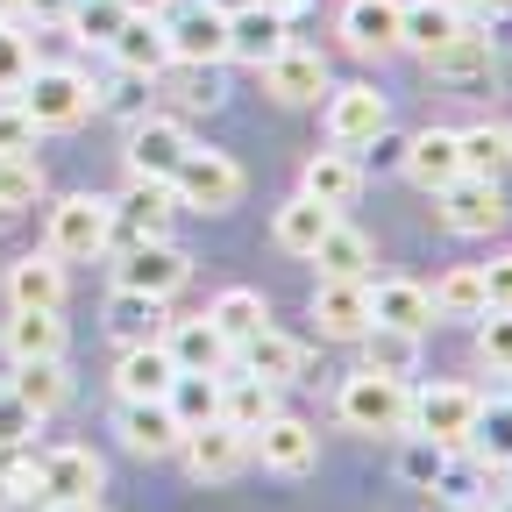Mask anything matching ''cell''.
<instances>
[{
	"instance_id": "cell-1",
	"label": "cell",
	"mask_w": 512,
	"mask_h": 512,
	"mask_svg": "<svg viewBox=\"0 0 512 512\" xmlns=\"http://www.w3.org/2000/svg\"><path fill=\"white\" fill-rule=\"evenodd\" d=\"M342 420L356 434H406L413 427V384L384 377V370H356L342 384Z\"/></svg>"
},
{
	"instance_id": "cell-2",
	"label": "cell",
	"mask_w": 512,
	"mask_h": 512,
	"mask_svg": "<svg viewBox=\"0 0 512 512\" xmlns=\"http://www.w3.org/2000/svg\"><path fill=\"white\" fill-rule=\"evenodd\" d=\"M15 100L29 107L36 128H72V121L93 114V79L72 72V64H36V72L15 86Z\"/></svg>"
},
{
	"instance_id": "cell-3",
	"label": "cell",
	"mask_w": 512,
	"mask_h": 512,
	"mask_svg": "<svg viewBox=\"0 0 512 512\" xmlns=\"http://www.w3.org/2000/svg\"><path fill=\"white\" fill-rule=\"evenodd\" d=\"M171 200L200 207V214H228L242 200V164L221 150H185V164L171 171Z\"/></svg>"
},
{
	"instance_id": "cell-4",
	"label": "cell",
	"mask_w": 512,
	"mask_h": 512,
	"mask_svg": "<svg viewBox=\"0 0 512 512\" xmlns=\"http://www.w3.org/2000/svg\"><path fill=\"white\" fill-rule=\"evenodd\" d=\"M164 43H171V64H214L228 57V15L214 0H185V8H164Z\"/></svg>"
},
{
	"instance_id": "cell-5",
	"label": "cell",
	"mask_w": 512,
	"mask_h": 512,
	"mask_svg": "<svg viewBox=\"0 0 512 512\" xmlns=\"http://www.w3.org/2000/svg\"><path fill=\"white\" fill-rule=\"evenodd\" d=\"M185 278H192V256H185V249H171L164 235H150V242H128V249H121V264H114V285H128V292H150V299H171Z\"/></svg>"
},
{
	"instance_id": "cell-6",
	"label": "cell",
	"mask_w": 512,
	"mask_h": 512,
	"mask_svg": "<svg viewBox=\"0 0 512 512\" xmlns=\"http://www.w3.org/2000/svg\"><path fill=\"white\" fill-rule=\"evenodd\" d=\"M107 228H114V200L72 192V200L50 207V256H93V249H107Z\"/></svg>"
},
{
	"instance_id": "cell-7",
	"label": "cell",
	"mask_w": 512,
	"mask_h": 512,
	"mask_svg": "<svg viewBox=\"0 0 512 512\" xmlns=\"http://www.w3.org/2000/svg\"><path fill=\"white\" fill-rule=\"evenodd\" d=\"M477 406H484V399L470 392V384H427V392H413V434H427V441H441V448H463Z\"/></svg>"
},
{
	"instance_id": "cell-8",
	"label": "cell",
	"mask_w": 512,
	"mask_h": 512,
	"mask_svg": "<svg viewBox=\"0 0 512 512\" xmlns=\"http://www.w3.org/2000/svg\"><path fill=\"white\" fill-rule=\"evenodd\" d=\"M285 43H292V15L271 8V0H256V8H235V15H228V57L249 64V72H264Z\"/></svg>"
},
{
	"instance_id": "cell-9",
	"label": "cell",
	"mask_w": 512,
	"mask_h": 512,
	"mask_svg": "<svg viewBox=\"0 0 512 512\" xmlns=\"http://www.w3.org/2000/svg\"><path fill=\"white\" fill-rule=\"evenodd\" d=\"M384 93L377 86H328V136H335V150H363V143H377L384 136Z\"/></svg>"
},
{
	"instance_id": "cell-10",
	"label": "cell",
	"mask_w": 512,
	"mask_h": 512,
	"mask_svg": "<svg viewBox=\"0 0 512 512\" xmlns=\"http://www.w3.org/2000/svg\"><path fill=\"white\" fill-rule=\"evenodd\" d=\"M313 320L328 342H363L370 328V278H320L313 285Z\"/></svg>"
},
{
	"instance_id": "cell-11",
	"label": "cell",
	"mask_w": 512,
	"mask_h": 512,
	"mask_svg": "<svg viewBox=\"0 0 512 512\" xmlns=\"http://www.w3.org/2000/svg\"><path fill=\"white\" fill-rule=\"evenodd\" d=\"M441 221L456 228V235H491L498 221H505V192H498V178H448L441 185Z\"/></svg>"
},
{
	"instance_id": "cell-12",
	"label": "cell",
	"mask_w": 512,
	"mask_h": 512,
	"mask_svg": "<svg viewBox=\"0 0 512 512\" xmlns=\"http://www.w3.org/2000/svg\"><path fill=\"white\" fill-rule=\"evenodd\" d=\"M171 185H157V178H136V185H128L121 192V200H114V228H107V242H150V235H164L171 228Z\"/></svg>"
},
{
	"instance_id": "cell-13",
	"label": "cell",
	"mask_w": 512,
	"mask_h": 512,
	"mask_svg": "<svg viewBox=\"0 0 512 512\" xmlns=\"http://www.w3.org/2000/svg\"><path fill=\"white\" fill-rule=\"evenodd\" d=\"M185 150H192V136L178 121H136V136H128V178L171 185V171L185 164Z\"/></svg>"
},
{
	"instance_id": "cell-14",
	"label": "cell",
	"mask_w": 512,
	"mask_h": 512,
	"mask_svg": "<svg viewBox=\"0 0 512 512\" xmlns=\"http://www.w3.org/2000/svg\"><path fill=\"white\" fill-rule=\"evenodd\" d=\"M185 463H192V477H235L242 463H249V434L242 427H228V420H207V427H185Z\"/></svg>"
},
{
	"instance_id": "cell-15",
	"label": "cell",
	"mask_w": 512,
	"mask_h": 512,
	"mask_svg": "<svg viewBox=\"0 0 512 512\" xmlns=\"http://www.w3.org/2000/svg\"><path fill=\"white\" fill-rule=\"evenodd\" d=\"M114 64L128 79H157L164 64H171V43H164V15H128L121 29H114Z\"/></svg>"
},
{
	"instance_id": "cell-16",
	"label": "cell",
	"mask_w": 512,
	"mask_h": 512,
	"mask_svg": "<svg viewBox=\"0 0 512 512\" xmlns=\"http://www.w3.org/2000/svg\"><path fill=\"white\" fill-rule=\"evenodd\" d=\"M370 320H377V328L427 335V328H434V292L413 285V278H377V285H370Z\"/></svg>"
},
{
	"instance_id": "cell-17",
	"label": "cell",
	"mask_w": 512,
	"mask_h": 512,
	"mask_svg": "<svg viewBox=\"0 0 512 512\" xmlns=\"http://www.w3.org/2000/svg\"><path fill=\"white\" fill-rule=\"evenodd\" d=\"M264 86H271L285 107H313L320 93H328V64H320V50H299V43H285V50L264 64Z\"/></svg>"
},
{
	"instance_id": "cell-18",
	"label": "cell",
	"mask_w": 512,
	"mask_h": 512,
	"mask_svg": "<svg viewBox=\"0 0 512 512\" xmlns=\"http://www.w3.org/2000/svg\"><path fill=\"white\" fill-rule=\"evenodd\" d=\"M399 157H406V178L427 185V192H441L448 178H463V143H456V128H420Z\"/></svg>"
},
{
	"instance_id": "cell-19",
	"label": "cell",
	"mask_w": 512,
	"mask_h": 512,
	"mask_svg": "<svg viewBox=\"0 0 512 512\" xmlns=\"http://www.w3.org/2000/svg\"><path fill=\"white\" fill-rule=\"evenodd\" d=\"M249 448H256V456H264V470H285V477H299L306 463H313V427L306 420H292V413H271L264 427H256L249 434Z\"/></svg>"
},
{
	"instance_id": "cell-20",
	"label": "cell",
	"mask_w": 512,
	"mask_h": 512,
	"mask_svg": "<svg viewBox=\"0 0 512 512\" xmlns=\"http://www.w3.org/2000/svg\"><path fill=\"white\" fill-rule=\"evenodd\" d=\"M121 441L136 448V456H171L185 441V427L164 399H121Z\"/></svg>"
},
{
	"instance_id": "cell-21",
	"label": "cell",
	"mask_w": 512,
	"mask_h": 512,
	"mask_svg": "<svg viewBox=\"0 0 512 512\" xmlns=\"http://www.w3.org/2000/svg\"><path fill=\"white\" fill-rule=\"evenodd\" d=\"M164 328H171L164 299H150V292H128V285H114V299H107V335H114L121 349H136V342H164Z\"/></svg>"
},
{
	"instance_id": "cell-22",
	"label": "cell",
	"mask_w": 512,
	"mask_h": 512,
	"mask_svg": "<svg viewBox=\"0 0 512 512\" xmlns=\"http://www.w3.org/2000/svg\"><path fill=\"white\" fill-rule=\"evenodd\" d=\"M456 29H463V0H406L399 8V50L434 57Z\"/></svg>"
},
{
	"instance_id": "cell-23",
	"label": "cell",
	"mask_w": 512,
	"mask_h": 512,
	"mask_svg": "<svg viewBox=\"0 0 512 512\" xmlns=\"http://www.w3.org/2000/svg\"><path fill=\"white\" fill-rule=\"evenodd\" d=\"M278 413V384H264V377H249L242 363L235 370H221V420L228 427H242V434H256Z\"/></svg>"
},
{
	"instance_id": "cell-24",
	"label": "cell",
	"mask_w": 512,
	"mask_h": 512,
	"mask_svg": "<svg viewBox=\"0 0 512 512\" xmlns=\"http://www.w3.org/2000/svg\"><path fill=\"white\" fill-rule=\"evenodd\" d=\"M399 8H406V0H349V8H342L349 50H363V57L399 50Z\"/></svg>"
},
{
	"instance_id": "cell-25",
	"label": "cell",
	"mask_w": 512,
	"mask_h": 512,
	"mask_svg": "<svg viewBox=\"0 0 512 512\" xmlns=\"http://www.w3.org/2000/svg\"><path fill=\"white\" fill-rule=\"evenodd\" d=\"M164 349H171V363L178 370H228L235 363V349L221 342V328L200 313V320H171L164 328Z\"/></svg>"
},
{
	"instance_id": "cell-26",
	"label": "cell",
	"mask_w": 512,
	"mask_h": 512,
	"mask_svg": "<svg viewBox=\"0 0 512 512\" xmlns=\"http://www.w3.org/2000/svg\"><path fill=\"white\" fill-rule=\"evenodd\" d=\"M171 377H178V363H171V349H164V342H136V349H121V370H114L121 399H164V392H171Z\"/></svg>"
},
{
	"instance_id": "cell-27",
	"label": "cell",
	"mask_w": 512,
	"mask_h": 512,
	"mask_svg": "<svg viewBox=\"0 0 512 512\" xmlns=\"http://www.w3.org/2000/svg\"><path fill=\"white\" fill-rule=\"evenodd\" d=\"M8 356H15V363L64 356V320H57V306H15V320H8Z\"/></svg>"
},
{
	"instance_id": "cell-28",
	"label": "cell",
	"mask_w": 512,
	"mask_h": 512,
	"mask_svg": "<svg viewBox=\"0 0 512 512\" xmlns=\"http://www.w3.org/2000/svg\"><path fill=\"white\" fill-rule=\"evenodd\" d=\"M36 484H43V498H93L100 491V456L93 448H50Z\"/></svg>"
},
{
	"instance_id": "cell-29",
	"label": "cell",
	"mask_w": 512,
	"mask_h": 512,
	"mask_svg": "<svg viewBox=\"0 0 512 512\" xmlns=\"http://www.w3.org/2000/svg\"><path fill=\"white\" fill-rule=\"evenodd\" d=\"M335 221H342L335 207H320L313 192H299V200H285V207H278L271 235H278V249H292V256H313V249H320V235H328Z\"/></svg>"
},
{
	"instance_id": "cell-30",
	"label": "cell",
	"mask_w": 512,
	"mask_h": 512,
	"mask_svg": "<svg viewBox=\"0 0 512 512\" xmlns=\"http://www.w3.org/2000/svg\"><path fill=\"white\" fill-rule=\"evenodd\" d=\"M235 363H242L249 377H264V384H292V377H299V342L278 335L271 320H264V328H256V335L235 349Z\"/></svg>"
},
{
	"instance_id": "cell-31",
	"label": "cell",
	"mask_w": 512,
	"mask_h": 512,
	"mask_svg": "<svg viewBox=\"0 0 512 512\" xmlns=\"http://www.w3.org/2000/svg\"><path fill=\"white\" fill-rule=\"evenodd\" d=\"M164 406L178 413V427H207V420H221V370H178L171 392H164Z\"/></svg>"
},
{
	"instance_id": "cell-32",
	"label": "cell",
	"mask_w": 512,
	"mask_h": 512,
	"mask_svg": "<svg viewBox=\"0 0 512 512\" xmlns=\"http://www.w3.org/2000/svg\"><path fill=\"white\" fill-rule=\"evenodd\" d=\"M356 185H363V171H356L349 150H320V157H306V185H299V192H313L320 207L342 214V207L356 200Z\"/></svg>"
},
{
	"instance_id": "cell-33",
	"label": "cell",
	"mask_w": 512,
	"mask_h": 512,
	"mask_svg": "<svg viewBox=\"0 0 512 512\" xmlns=\"http://www.w3.org/2000/svg\"><path fill=\"white\" fill-rule=\"evenodd\" d=\"M8 299L15 306H57L64 299V256H22V264L8 271Z\"/></svg>"
},
{
	"instance_id": "cell-34",
	"label": "cell",
	"mask_w": 512,
	"mask_h": 512,
	"mask_svg": "<svg viewBox=\"0 0 512 512\" xmlns=\"http://www.w3.org/2000/svg\"><path fill=\"white\" fill-rule=\"evenodd\" d=\"M8 392L43 420V413H57V406H64V392H72V384H64V363H57V356H43V363H15Z\"/></svg>"
},
{
	"instance_id": "cell-35",
	"label": "cell",
	"mask_w": 512,
	"mask_h": 512,
	"mask_svg": "<svg viewBox=\"0 0 512 512\" xmlns=\"http://www.w3.org/2000/svg\"><path fill=\"white\" fill-rule=\"evenodd\" d=\"M463 171L470 178H505L512 171V128H498V121H477V128H463Z\"/></svg>"
},
{
	"instance_id": "cell-36",
	"label": "cell",
	"mask_w": 512,
	"mask_h": 512,
	"mask_svg": "<svg viewBox=\"0 0 512 512\" xmlns=\"http://www.w3.org/2000/svg\"><path fill=\"white\" fill-rule=\"evenodd\" d=\"M413 363H420V335H406V328H363V370H384V377H413Z\"/></svg>"
},
{
	"instance_id": "cell-37",
	"label": "cell",
	"mask_w": 512,
	"mask_h": 512,
	"mask_svg": "<svg viewBox=\"0 0 512 512\" xmlns=\"http://www.w3.org/2000/svg\"><path fill=\"white\" fill-rule=\"evenodd\" d=\"M313 264H320V278H363L370 271V235H356L349 221H335L328 235H320Z\"/></svg>"
},
{
	"instance_id": "cell-38",
	"label": "cell",
	"mask_w": 512,
	"mask_h": 512,
	"mask_svg": "<svg viewBox=\"0 0 512 512\" xmlns=\"http://www.w3.org/2000/svg\"><path fill=\"white\" fill-rule=\"evenodd\" d=\"M207 320L221 328V342H228V349H242V342H249L256 328H264L271 313H264V299H256L249 285H235V292H221V299L207 306Z\"/></svg>"
},
{
	"instance_id": "cell-39",
	"label": "cell",
	"mask_w": 512,
	"mask_h": 512,
	"mask_svg": "<svg viewBox=\"0 0 512 512\" xmlns=\"http://www.w3.org/2000/svg\"><path fill=\"white\" fill-rule=\"evenodd\" d=\"M427 64H434L441 79H484V72H491V36H477V29L463 22L456 36H448V43L427 57Z\"/></svg>"
},
{
	"instance_id": "cell-40",
	"label": "cell",
	"mask_w": 512,
	"mask_h": 512,
	"mask_svg": "<svg viewBox=\"0 0 512 512\" xmlns=\"http://www.w3.org/2000/svg\"><path fill=\"white\" fill-rule=\"evenodd\" d=\"M463 448H477V463H484V470H505V463H512V406H477Z\"/></svg>"
},
{
	"instance_id": "cell-41",
	"label": "cell",
	"mask_w": 512,
	"mask_h": 512,
	"mask_svg": "<svg viewBox=\"0 0 512 512\" xmlns=\"http://www.w3.org/2000/svg\"><path fill=\"white\" fill-rule=\"evenodd\" d=\"M491 299H484V264H463V271H448L441 285H434V313H448V320H477Z\"/></svg>"
},
{
	"instance_id": "cell-42",
	"label": "cell",
	"mask_w": 512,
	"mask_h": 512,
	"mask_svg": "<svg viewBox=\"0 0 512 512\" xmlns=\"http://www.w3.org/2000/svg\"><path fill=\"white\" fill-rule=\"evenodd\" d=\"M448 456H456V448H441V441H427V434H413V427H406L399 477H406V484H420V491H434V484H441V470H448Z\"/></svg>"
},
{
	"instance_id": "cell-43",
	"label": "cell",
	"mask_w": 512,
	"mask_h": 512,
	"mask_svg": "<svg viewBox=\"0 0 512 512\" xmlns=\"http://www.w3.org/2000/svg\"><path fill=\"white\" fill-rule=\"evenodd\" d=\"M36 192H43V164L36 157H0V214L36 207Z\"/></svg>"
},
{
	"instance_id": "cell-44",
	"label": "cell",
	"mask_w": 512,
	"mask_h": 512,
	"mask_svg": "<svg viewBox=\"0 0 512 512\" xmlns=\"http://www.w3.org/2000/svg\"><path fill=\"white\" fill-rule=\"evenodd\" d=\"M64 22H72L79 43H114V29L128 22V8H121V0H72V15H64Z\"/></svg>"
},
{
	"instance_id": "cell-45",
	"label": "cell",
	"mask_w": 512,
	"mask_h": 512,
	"mask_svg": "<svg viewBox=\"0 0 512 512\" xmlns=\"http://www.w3.org/2000/svg\"><path fill=\"white\" fill-rule=\"evenodd\" d=\"M477 356L512 377V306H484L477 313Z\"/></svg>"
},
{
	"instance_id": "cell-46",
	"label": "cell",
	"mask_w": 512,
	"mask_h": 512,
	"mask_svg": "<svg viewBox=\"0 0 512 512\" xmlns=\"http://www.w3.org/2000/svg\"><path fill=\"white\" fill-rule=\"evenodd\" d=\"M36 136H43V128L29 121V107L0 100V157H36Z\"/></svg>"
},
{
	"instance_id": "cell-47",
	"label": "cell",
	"mask_w": 512,
	"mask_h": 512,
	"mask_svg": "<svg viewBox=\"0 0 512 512\" xmlns=\"http://www.w3.org/2000/svg\"><path fill=\"white\" fill-rule=\"evenodd\" d=\"M29 72H36V57H29V36H22L15 22H0V93H15Z\"/></svg>"
},
{
	"instance_id": "cell-48",
	"label": "cell",
	"mask_w": 512,
	"mask_h": 512,
	"mask_svg": "<svg viewBox=\"0 0 512 512\" xmlns=\"http://www.w3.org/2000/svg\"><path fill=\"white\" fill-rule=\"evenodd\" d=\"M36 434V413L8 392V384H0V448H15V441H29Z\"/></svg>"
},
{
	"instance_id": "cell-49",
	"label": "cell",
	"mask_w": 512,
	"mask_h": 512,
	"mask_svg": "<svg viewBox=\"0 0 512 512\" xmlns=\"http://www.w3.org/2000/svg\"><path fill=\"white\" fill-rule=\"evenodd\" d=\"M484 299L512 306V256H491V264H484Z\"/></svg>"
},
{
	"instance_id": "cell-50",
	"label": "cell",
	"mask_w": 512,
	"mask_h": 512,
	"mask_svg": "<svg viewBox=\"0 0 512 512\" xmlns=\"http://www.w3.org/2000/svg\"><path fill=\"white\" fill-rule=\"evenodd\" d=\"M15 8H29L36 22H64V15H72V0H15Z\"/></svg>"
},
{
	"instance_id": "cell-51",
	"label": "cell",
	"mask_w": 512,
	"mask_h": 512,
	"mask_svg": "<svg viewBox=\"0 0 512 512\" xmlns=\"http://www.w3.org/2000/svg\"><path fill=\"white\" fill-rule=\"evenodd\" d=\"M50 512H100V498H50Z\"/></svg>"
},
{
	"instance_id": "cell-52",
	"label": "cell",
	"mask_w": 512,
	"mask_h": 512,
	"mask_svg": "<svg viewBox=\"0 0 512 512\" xmlns=\"http://www.w3.org/2000/svg\"><path fill=\"white\" fill-rule=\"evenodd\" d=\"M121 8H128V15H164L171 0H121Z\"/></svg>"
},
{
	"instance_id": "cell-53",
	"label": "cell",
	"mask_w": 512,
	"mask_h": 512,
	"mask_svg": "<svg viewBox=\"0 0 512 512\" xmlns=\"http://www.w3.org/2000/svg\"><path fill=\"white\" fill-rule=\"evenodd\" d=\"M463 8H477V15H512V0H463Z\"/></svg>"
},
{
	"instance_id": "cell-54",
	"label": "cell",
	"mask_w": 512,
	"mask_h": 512,
	"mask_svg": "<svg viewBox=\"0 0 512 512\" xmlns=\"http://www.w3.org/2000/svg\"><path fill=\"white\" fill-rule=\"evenodd\" d=\"M0 512H36V498H8V491H0Z\"/></svg>"
},
{
	"instance_id": "cell-55",
	"label": "cell",
	"mask_w": 512,
	"mask_h": 512,
	"mask_svg": "<svg viewBox=\"0 0 512 512\" xmlns=\"http://www.w3.org/2000/svg\"><path fill=\"white\" fill-rule=\"evenodd\" d=\"M441 512H484V505H477V498H448Z\"/></svg>"
},
{
	"instance_id": "cell-56",
	"label": "cell",
	"mask_w": 512,
	"mask_h": 512,
	"mask_svg": "<svg viewBox=\"0 0 512 512\" xmlns=\"http://www.w3.org/2000/svg\"><path fill=\"white\" fill-rule=\"evenodd\" d=\"M214 8H221V15H235V8H256V0H214Z\"/></svg>"
},
{
	"instance_id": "cell-57",
	"label": "cell",
	"mask_w": 512,
	"mask_h": 512,
	"mask_svg": "<svg viewBox=\"0 0 512 512\" xmlns=\"http://www.w3.org/2000/svg\"><path fill=\"white\" fill-rule=\"evenodd\" d=\"M271 8H285V15H292V8H306V0H271Z\"/></svg>"
},
{
	"instance_id": "cell-58",
	"label": "cell",
	"mask_w": 512,
	"mask_h": 512,
	"mask_svg": "<svg viewBox=\"0 0 512 512\" xmlns=\"http://www.w3.org/2000/svg\"><path fill=\"white\" fill-rule=\"evenodd\" d=\"M484 512H512V498H498V505H484Z\"/></svg>"
},
{
	"instance_id": "cell-59",
	"label": "cell",
	"mask_w": 512,
	"mask_h": 512,
	"mask_svg": "<svg viewBox=\"0 0 512 512\" xmlns=\"http://www.w3.org/2000/svg\"><path fill=\"white\" fill-rule=\"evenodd\" d=\"M8 15H15V0H0V22H8Z\"/></svg>"
}]
</instances>
